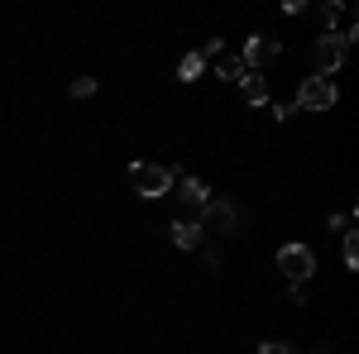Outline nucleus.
I'll return each instance as SVG.
<instances>
[{
	"label": "nucleus",
	"mask_w": 359,
	"mask_h": 354,
	"mask_svg": "<svg viewBox=\"0 0 359 354\" xmlns=\"http://www.w3.org/2000/svg\"><path fill=\"white\" fill-rule=\"evenodd\" d=\"M240 57H245L249 72H259V67H269V62H278V57H283V43H278V39H269V34H254Z\"/></svg>",
	"instance_id": "nucleus-6"
},
{
	"label": "nucleus",
	"mask_w": 359,
	"mask_h": 354,
	"mask_svg": "<svg viewBox=\"0 0 359 354\" xmlns=\"http://www.w3.org/2000/svg\"><path fill=\"white\" fill-rule=\"evenodd\" d=\"M245 72H249V67H245V57H240V53H225V48L216 53V77H230V82H240Z\"/></svg>",
	"instance_id": "nucleus-10"
},
{
	"label": "nucleus",
	"mask_w": 359,
	"mask_h": 354,
	"mask_svg": "<svg viewBox=\"0 0 359 354\" xmlns=\"http://www.w3.org/2000/svg\"><path fill=\"white\" fill-rule=\"evenodd\" d=\"M177 196H182L187 206H206V201H211V187H206L201 177H182V182H177Z\"/></svg>",
	"instance_id": "nucleus-9"
},
{
	"label": "nucleus",
	"mask_w": 359,
	"mask_h": 354,
	"mask_svg": "<svg viewBox=\"0 0 359 354\" xmlns=\"http://www.w3.org/2000/svg\"><path fill=\"white\" fill-rule=\"evenodd\" d=\"M278 268L287 273V282H306L316 273V254L306 245H283L278 249Z\"/></svg>",
	"instance_id": "nucleus-4"
},
{
	"label": "nucleus",
	"mask_w": 359,
	"mask_h": 354,
	"mask_svg": "<svg viewBox=\"0 0 359 354\" xmlns=\"http://www.w3.org/2000/svg\"><path fill=\"white\" fill-rule=\"evenodd\" d=\"M335 101H340V86L331 77H306L297 86V110H331Z\"/></svg>",
	"instance_id": "nucleus-2"
},
{
	"label": "nucleus",
	"mask_w": 359,
	"mask_h": 354,
	"mask_svg": "<svg viewBox=\"0 0 359 354\" xmlns=\"http://www.w3.org/2000/svg\"><path fill=\"white\" fill-rule=\"evenodd\" d=\"M240 86H245V101H249V106H264V101H269V77H264V72H245Z\"/></svg>",
	"instance_id": "nucleus-8"
},
{
	"label": "nucleus",
	"mask_w": 359,
	"mask_h": 354,
	"mask_svg": "<svg viewBox=\"0 0 359 354\" xmlns=\"http://www.w3.org/2000/svg\"><path fill=\"white\" fill-rule=\"evenodd\" d=\"M259 354H297V345H287V340H264Z\"/></svg>",
	"instance_id": "nucleus-14"
},
{
	"label": "nucleus",
	"mask_w": 359,
	"mask_h": 354,
	"mask_svg": "<svg viewBox=\"0 0 359 354\" xmlns=\"http://www.w3.org/2000/svg\"><path fill=\"white\" fill-rule=\"evenodd\" d=\"M321 20H326V34H335V25L345 20V5H340V0H326V5H321Z\"/></svg>",
	"instance_id": "nucleus-12"
},
{
	"label": "nucleus",
	"mask_w": 359,
	"mask_h": 354,
	"mask_svg": "<svg viewBox=\"0 0 359 354\" xmlns=\"http://www.w3.org/2000/svg\"><path fill=\"white\" fill-rule=\"evenodd\" d=\"M130 182H135L139 196L158 201V196L172 191V168H163V163H135V168H130Z\"/></svg>",
	"instance_id": "nucleus-1"
},
{
	"label": "nucleus",
	"mask_w": 359,
	"mask_h": 354,
	"mask_svg": "<svg viewBox=\"0 0 359 354\" xmlns=\"http://www.w3.org/2000/svg\"><path fill=\"white\" fill-rule=\"evenodd\" d=\"M345 268H359V235L345 230Z\"/></svg>",
	"instance_id": "nucleus-13"
},
{
	"label": "nucleus",
	"mask_w": 359,
	"mask_h": 354,
	"mask_svg": "<svg viewBox=\"0 0 359 354\" xmlns=\"http://www.w3.org/2000/svg\"><path fill=\"white\" fill-rule=\"evenodd\" d=\"M206 230H221V235L240 230V211H235L230 201H216V196H211V201L201 206V235H206Z\"/></svg>",
	"instance_id": "nucleus-5"
},
{
	"label": "nucleus",
	"mask_w": 359,
	"mask_h": 354,
	"mask_svg": "<svg viewBox=\"0 0 359 354\" xmlns=\"http://www.w3.org/2000/svg\"><path fill=\"white\" fill-rule=\"evenodd\" d=\"M91 91H96V77H77V82H72V96H77V101L91 96Z\"/></svg>",
	"instance_id": "nucleus-15"
},
{
	"label": "nucleus",
	"mask_w": 359,
	"mask_h": 354,
	"mask_svg": "<svg viewBox=\"0 0 359 354\" xmlns=\"http://www.w3.org/2000/svg\"><path fill=\"white\" fill-rule=\"evenodd\" d=\"M350 57V43L340 39V34H321L316 39V48H311V62H316V77H331L335 67Z\"/></svg>",
	"instance_id": "nucleus-3"
},
{
	"label": "nucleus",
	"mask_w": 359,
	"mask_h": 354,
	"mask_svg": "<svg viewBox=\"0 0 359 354\" xmlns=\"http://www.w3.org/2000/svg\"><path fill=\"white\" fill-rule=\"evenodd\" d=\"M172 245L177 249H201V225H196V220H172Z\"/></svg>",
	"instance_id": "nucleus-7"
},
{
	"label": "nucleus",
	"mask_w": 359,
	"mask_h": 354,
	"mask_svg": "<svg viewBox=\"0 0 359 354\" xmlns=\"http://www.w3.org/2000/svg\"><path fill=\"white\" fill-rule=\"evenodd\" d=\"M201 72H206V57L201 53H187L182 62H177V77H182V82H196Z\"/></svg>",
	"instance_id": "nucleus-11"
}]
</instances>
